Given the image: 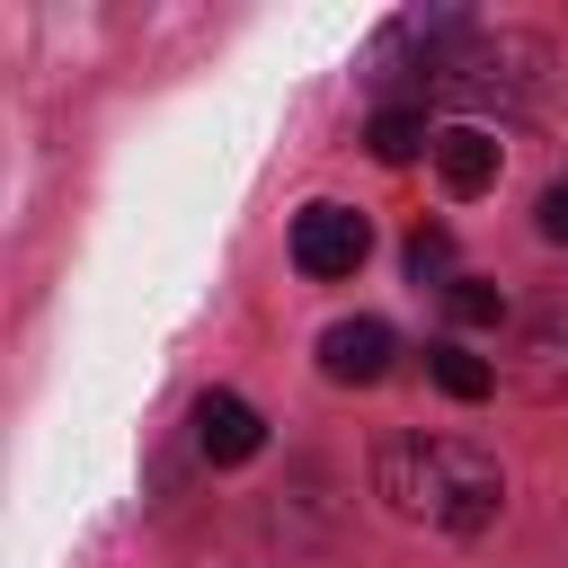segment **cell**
<instances>
[{
	"mask_svg": "<svg viewBox=\"0 0 568 568\" xmlns=\"http://www.w3.org/2000/svg\"><path fill=\"white\" fill-rule=\"evenodd\" d=\"M444 266H453V240H444V231H417V240H408V275L426 284V275H444Z\"/></svg>",
	"mask_w": 568,
	"mask_h": 568,
	"instance_id": "obj_11",
	"label": "cell"
},
{
	"mask_svg": "<svg viewBox=\"0 0 568 568\" xmlns=\"http://www.w3.org/2000/svg\"><path fill=\"white\" fill-rule=\"evenodd\" d=\"M515 355H532L524 364V382L532 390H559V373H568V302H532L524 311V346Z\"/></svg>",
	"mask_w": 568,
	"mask_h": 568,
	"instance_id": "obj_7",
	"label": "cell"
},
{
	"mask_svg": "<svg viewBox=\"0 0 568 568\" xmlns=\"http://www.w3.org/2000/svg\"><path fill=\"white\" fill-rule=\"evenodd\" d=\"M444 311H453V328H497V320H506V293H497L488 275H453V284H444Z\"/></svg>",
	"mask_w": 568,
	"mask_h": 568,
	"instance_id": "obj_10",
	"label": "cell"
},
{
	"mask_svg": "<svg viewBox=\"0 0 568 568\" xmlns=\"http://www.w3.org/2000/svg\"><path fill=\"white\" fill-rule=\"evenodd\" d=\"M373 479L408 524H444V532H479L497 515V497H506L497 462L479 444H462V435H399V444H382Z\"/></svg>",
	"mask_w": 568,
	"mask_h": 568,
	"instance_id": "obj_1",
	"label": "cell"
},
{
	"mask_svg": "<svg viewBox=\"0 0 568 568\" xmlns=\"http://www.w3.org/2000/svg\"><path fill=\"white\" fill-rule=\"evenodd\" d=\"M390 355H399L390 320H337V328L320 337V373H328V382H346V390L382 382V373H390Z\"/></svg>",
	"mask_w": 568,
	"mask_h": 568,
	"instance_id": "obj_4",
	"label": "cell"
},
{
	"mask_svg": "<svg viewBox=\"0 0 568 568\" xmlns=\"http://www.w3.org/2000/svg\"><path fill=\"white\" fill-rule=\"evenodd\" d=\"M364 142H373V160H382V169H408L417 151H435V142H426V106H382Z\"/></svg>",
	"mask_w": 568,
	"mask_h": 568,
	"instance_id": "obj_8",
	"label": "cell"
},
{
	"mask_svg": "<svg viewBox=\"0 0 568 568\" xmlns=\"http://www.w3.org/2000/svg\"><path fill=\"white\" fill-rule=\"evenodd\" d=\"M541 240H568V178L541 186Z\"/></svg>",
	"mask_w": 568,
	"mask_h": 568,
	"instance_id": "obj_12",
	"label": "cell"
},
{
	"mask_svg": "<svg viewBox=\"0 0 568 568\" xmlns=\"http://www.w3.org/2000/svg\"><path fill=\"white\" fill-rule=\"evenodd\" d=\"M532 71H541V44L506 27V36H462V44L444 53L435 89H444L453 106H479V115L506 106V115H515V106H532Z\"/></svg>",
	"mask_w": 568,
	"mask_h": 568,
	"instance_id": "obj_2",
	"label": "cell"
},
{
	"mask_svg": "<svg viewBox=\"0 0 568 568\" xmlns=\"http://www.w3.org/2000/svg\"><path fill=\"white\" fill-rule=\"evenodd\" d=\"M364 248H373V222L364 213H346V204H302L293 213V266L302 275H355L364 266Z\"/></svg>",
	"mask_w": 568,
	"mask_h": 568,
	"instance_id": "obj_3",
	"label": "cell"
},
{
	"mask_svg": "<svg viewBox=\"0 0 568 568\" xmlns=\"http://www.w3.org/2000/svg\"><path fill=\"white\" fill-rule=\"evenodd\" d=\"M435 390H444V399H488V390H497V364H479L470 346L444 337V346H435Z\"/></svg>",
	"mask_w": 568,
	"mask_h": 568,
	"instance_id": "obj_9",
	"label": "cell"
},
{
	"mask_svg": "<svg viewBox=\"0 0 568 568\" xmlns=\"http://www.w3.org/2000/svg\"><path fill=\"white\" fill-rule=\"evenodd\" d=\"M195 444H204V462H248V453L266 444V417H257L240 390H204V399H195Z\"/></svg>",
	"mask_w": 568,
	"mask_h": 568,
	"instance_id": "obj_5",
	"label": "cell"
},
{
	"mask_svg": "<svg viewBox=\"0 0 568 568\" xmlns=\"http://www.w3.org/2000/svg\"><path fill=\"white\" fill-rule=\"evenodd\" d=\"M497 133L488 124H453V133H435V178H444V195H488L497 186Z\"/></svg>",
	"mask_w": 568,
	"mask_h": 568,
	"instance_id": "obj_6",
	"label": "cell"
}]
</instances>
